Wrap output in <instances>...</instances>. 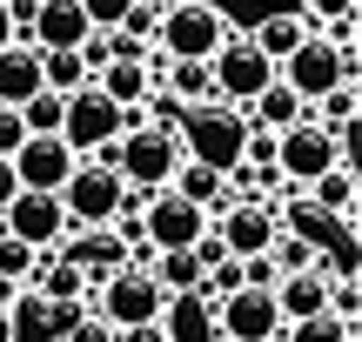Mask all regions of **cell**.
I'll return each mask as SVG.
<instances>
[{
  "mask_svg": "<svg viewBox=\"0 0 362 342\" xmlns=\"http://www.w3.org/2000/svg\"><path fill=\"white\" fill-rule=\"evenodd\" d=\"M94 161H107V168H115L134 195H155V188L175 182V168L188 161V148H181V128H175V121H155V114H141V107H134L128 128H121Z\"/></svg>",
  "mask_w": 362,
  "mask_h": 342,
  "instance_id": "obj_1",
  "label": "cell"
},
{
  "mask_svg": "<svg viewBox=\"0 0 362 342\" xmlns=\"http://www.w3.org/2000/svg\"><path fill=\"white\" fill-rule=\"evenodd\" d=\"M181 128V148H188V161H208V168H242V141H248V114L228 101H202L188 107V114L175 121Z\"/></svg>",
  "mask_w": 362,
  "mask_h": 342,
  "instance_id": "obj_2",
  "label": "cell"
},
{
  "mask_svg": "<svg viewBox=\"0 0 362 342\" xmlns=\"http://www.w3.org/2000/svg\"><path fill=\"white\" fill-rule=\"evenodd\" d=\"M208 81H215V101L248 107V101H255V94L275 81V61L242 34V27H228V34H221V47L208 54Z\"/></svg>",
  "mask_w": 362,
  "mask_h": 342,
  "instance_id": "obj_3",
  "label": "cell"
},
{
  "mask_svg": "<svg viewBox=\"0 0 362 342\" xmlns=\"http://www.w3.org/2000/svg\"><path fill=\"white\" fill-rule=\"evenodd\" d=\"M228 13L215 7V0H175V7H161L155 20V40L168 61H208V54L221 47V34H228Z\"/></svg>",
  "mask_w": 362,
  "mask_h": 342,
  "instance_id": "obj_4",
  "label": "cell"
},
{
  "mask_svg": "<svg viewBox=\"0 0 362 342\" xmlns=\"http://www.w3.org/2000/svg\"><path fill=\"white\" fill-rule=\"evenodd\" d=\"M88 309L107 322V329H134V322H155V316H161V282L148 276L141 262H121L115 276H101V282H94Z\"/></svg>",
  "mask_w": 362,
  "mask_h": 342,
  "instance_id": "obj_5",
  "label": "cell"
},
{
  "mask_svg": "<svg viewBox=\"0 0 362 342\" xmlns=\"http://www.w3.org/2000/svg\"><path fill=\"white\" fill-rule=\"evenodd\" d=\"M128 201V182H121L107 161H74V175L61 182V208L74 228H107Z\"/></svg>",
  "mask_w": 362,
  "mask_h": 342,
  "instance_id": "obj_6",
  "label": "cell"
},
{
  "mask_svg": "<svg viewBox=\"0 0 362 342\" xmlns=\"http://www.w3.org/2000/svg\"><path fill=\"white\" fill-rule=\"evenodd\" d=\"M121 128H128V107H115L101 88H94V81L67 94V107H61V141L74 148L81 161H94V155H101V148L115 141Z\"/></svg>",
  "mask_w": 362,
  "mask_h": 342,
  "instance_id": "obj_7",
  "label": "cell"
},
{
  "mask_svg": "<svg viewBox=\"0 0 362 342\" xmlns=\"http://www.w3.org/2000/svg\"><path fill=\"white\" fill-rule=\"evenodd\" d=\"M336 161H356V155H349V148H342L329 128H315L309 114H302L296 128H282V134H275V175H282L288 188H309L315 175H322V168H336Z\"/></svg>",
  "mask_w": 362,
  "mask_h": 342,
  "instance_id": "obj_8",
  "label": "cell"
},
{
  "mask_svg": "<svg viewBox=\"0 0 362 342\" xmlns=\"http://www.w3.org/2000/svg\"><path fill=\"white\" fill-rule=\"evenodd\" d=\"M202 235H208V208H194L188 195H175V188L141 195V242L148 249H194Z\"/></svg>",
  "mask_w": 362,
  "mask_h": 342,
  "instance_id": "obj_9",
  "label": "cell"
},
{
  "mask_svg": "<svg viewBox=\"0 0 362 342\" xmlns=\"http://www.w3.org/2000/svg\"><path fill=\"white\" fill-rule=\"evenodd\" d=\"M67 228H74V222H67L61 195H40V188H21V195L0 208V235L27 242V249H61Z\"/></svg>",
  "mask_w": 362,
  "mask_h": 342,
  "instance_id": "obj_10",
  "label": "cell"
},
{
  "mask_svg": "<svg viewBox=\"0 0 362 342\" xmlns=\"http://www.w3.org/2000/svg\"><path fill=\"white\" fill-rule=\"evenodd\" d=\"M208 228L221 235V249H228V255H269V242L282 235V208L262 201V195H235Z\"/></svg>",
  "mask_w": 362,
  "mask_h": 342,
  "instance_id": "obj_11",
  "label": "cell"
},
{
  "mask_svg": "<svg viewBox=\"0 0 362 342\" xmlns=\"http://www.w3.org/2000/svg\"><path fill=\"white\" fill-rule=\"evenodd\" d=\"M275 81H288V88L302 94V101H315V94L342 88V81H356V67L342 61V47H329L322 34H309L288 61H275Z\"/></svg>",
  "mask_w": 362,
  "mask_h": 342,
  "instance_id": "obj_12",
  "label": "cell"
},
{
  "mask_svg": "<svg viewBox=\"0 0 362 342\" xmlns=\"http://www.w3.org/2000/svg\"><path fill=\"white\" fill-rule=\"evenodd\" d=\"M13 182H21V188H40V195H61V182H67V175H74V148H67L61 141V134H27V141L21 148H13Z\"/></svg>",
  "mask_w": 362,
  "mask_h": 342,
  "instance_id": "obj_13",
  "label": "cell"
},
{
  "mask_svg": "<svg viewBox=\"0 0 362 342\" xmlns=\"http://www.w3.org/2000/svg\"><path fill=\"white\" fill-rule=\"evenodd\" d=\"M275 322H282L275 289H235V295H215V329H221V342H262Z\"/></svg>",
  "mask_w": 362,
  "mask_h": 342,
  "instance_id": "obj_14",
  "label": "cell"
},
{
  "mask_svg": "<svg viewBox=\"0 0 362 342\" xmlns=\"http://www.w3.org/2000/svg\"><path fill=\"white\" fill-rule=\"evenodd\" d=\"M275 309H282V322H296V329H315L329 309V269H296V276H275Z\"/></svg>",
  "mask_w": 362,
  "mask_h": 342,
  "instance_id": "obj_15",
  "label": "cell"
},
{
  "mask_svg": "<svg viewBox=\"0 0 362 342\" xmlns=\"http://www.w3.org/2000/svg\"><path fill=\"white\" fill-rule=\"evenodd\" d=\"M302 201H309V208H322L329 222H342V235H356V201H362L356 161H336V168H322L309 188H302Z\"/></svg>",
  "mask_w": 362,
  "mask_h": 342,
  "instance_id": "obj_16",
  "label": "cell"
},
{
  "mask_svg": "<svg viewBox=\"0 0 362 342\" xmlns=\"http://www.w3.org/2000/svg\"><path fill=\"white\" fill-rule=\"evenodd\" d=\"M161 336L168 342H221L215 329V302H208L202 289H181V295H161Z\"/></svg>",
  "mask_w": 362,
  "mask_h": 342,
  "instance_id": "obj_17",
  "label": "cell"
},
{
  "mask_svg": "<svg viewBox=\"0 0 362 342\" xmlns=\"http://www.w3.org/2000/svg\"><path fill=\"white\" fill-rule=\"evenodd\" d=\"M81 34H88L81 0H34V20H27L34 47H81Z\"/></svg>",
  "mask_w": 362,
  "mask_h": 342,
  "instance_id": "obj_18",
  "label": "cell"
},
{
  "mask_svg": "<svg viewBox=\"0 0 362 342\" xmlns=\"http://www.w3.org/2000/svg\"><path fill=\"white\" fill-rule=\"evenodd\" d=\"M47 81H40V47L34 40H7L0 47V101L7 107H21L27 94H40Z\"/></svg>",
  "mask_w": 362,
  "mask_h": 342,
  "instance_id": "obj_19",
  "label": "cell"
},
{
  "mask_svg": "<svg viewBox=\"0 0 362 342\" xmlns=\"http://www.w3.org/2000/svg\"><path fill=\"white\" fill-rule=\"evenodd\" d=\"M94 88H101L115 107H128V114H134V107L155 94V74H148V61H134V54H115V61L94 74Z\"/></svg>",
  "mask_w": 362,
  "mask_h": 342,
  "instance_id": "obj_20",
  "label": "cell"
},
{
  "mask_svg": "<svg viewBox=\"0 0 362 342\" xmlns=\"http://www.w3.org/2000/svg\"><path fill=\"white\" fill-rule=\"evenodd\" d=\"M248 114V128H269V134H282V128H296L302 114H309V101H302L296 88H288V81H269V88L255 94V101L242 107Z\"/></svg>",
  "mask_w": 362,
  "mask_h": 342,
  "instance_id": "obj_21",
  "label": "cell"
},
{
  "mask_svg": "<svg viewBox=\"0 0 362 342\" xmlns=\"http://www.w3.org/2000/svg\"><path fill=\"white\" fill-rule=\"evenodd\" d=\"M168 188H175V195H188L194 208H208V222H215V215L235 201V195H228V175H221V168H208V161H181Z\"/></svg>",
  "mask_w": 362,
  "mask_h": 342,
  "instance_id": "obj_22",
  "label": "cell"
},
{
  "mask_svg": "<svg viewBox=\"0 0 362 342\" xmlns=\"http://www.w3.org/2000/svg\"><path fill=\"white\" fill-rule=\"evenodd\" d=\"M155 94H175L181 107H202V101H215L208 61H168V67H161V81H155Z\"/></svg>",
  "mask_w": 362,
  "mask_h": 342,
  "instance_id": "obj_23",
  "label": "cell"
},
{
  "mask_svg": "<svg viewBox=\"0 0 362 342\" xmlns=\"http://www.w3.org/2000/svg\"><path fill=\"white\" fill-rule=\"evenodd\" d=\"M248 40H255L269 61H288V54L309 40V27H302V13L288 7V13H269V20H255V27H248Z\"/></svg>",
  "mask_w": 362,
  "mask_h": 342,
  "instance_id": "obj_24",
  "label": "cell"
},
{
  "mask_svg": "<svg viewBox=\"0 0 362 342\" xmlns=\"http://www.w3.org/2000/svg\"><path fill=\"white\" fill-rule=\"evenodd\" d=\"M148 276L161 282V295L202 289V255H194V249H155V255H148Z\"/></svg>",
  "mask_w": 362,
  "mask_h": 342,
  "instance_id": "obj_25",
  "label": "cell"
},
{
  "mask_svg": "<svg viewBox=\"0 0 362 342\" xmlns=\"http://www.w3.org/2000/svg\"><path fill=\"white\" fill-rule=\"evenodd\" d=\"M40 81L54 94H74V88H88V67H81L74 47H40Z\"/></svg>",
  "mask_w": 362,
  "mask_h": 342,
  "instance_id": "obj_26",
  "label": "cell"
},
{
  "mask_svg": "<svg viewBox=\"0 0 362 342\" xmlns=\"http://www.w3.org/2000/svg\"><path fill=\"white\" fill-rule=\"evenodd\" d=\"M269 262H275V276H296V269H315V262H322V249H315L309 235H296V228L282 222V235L269 242Z\"/></svg>",
  "mask_w": 362,
  "mask_h": 342,
  "instance_id": "obj_27",
  "label": "cell"
},
{
  "mask_svg": "<svg viewBox=\"0 0 362 342\" xmlns=\"http://www.w3.org/2000/svg\"><path fill=\"white\" fill-rule=\"evenodd\" d=\"M61 107H67V94H54V88L27 94V101H21V121H27V134H61Z\"/></svg>",
  "mask_w": 362,
  "mask_h": 342,
  "instance_id": "obj_28",
  "label": "cell"
},
{
  "mask_svg": "<svg viewBox=\"0 0 362 342\" xmlns=\"http://www.w3.org/2000/svg\"><path fill=\"white\" fill-rule=\"evenodd\" d=\"M235 289H242V255H228V249H221L215 262L202 269V295L215 302V295H235Z\"/></svg>",
  "mask_w": 362,
  "mask_h": 342,
  "instance_id": "obj_29",
  "label": "cell"
},
{
  "mask_svg": "<svg viewBox=\"0 0 362 342\" xmlns=\"http://www.w3.org/2000/svg\"><path fill=\"white\" fill-rule=\"evenodd\" d=\"M34 262H40V249H27V242L0 235V282H13V289H27V276H34Z\"/></svg>",
  "mask_w": 362,
  "mask_h": 342,
  "instance_id": "obj_30",
  "label": "cell"
},
{
  "mask_svg": "<svg viewBox=\"0 0 362 342\" xmlns=\"http://www.w3.org/2000/svg\"><path fill=\"white\" fill-rule=\"evenodd\" d=\"M155 20H161V0H134V7H128V20H121V34H128V40H141V47H155Z\"/></svg>",
  "mask_w": 362,
  "mask_h": 342,
  "instance_id": "obj_31",
  "label": "cell"
},
{
  "mask_svg": "<svg viewBox=\"0 0 362 342\" xmlns=\"http://www.w3.org/2000/svg\"><path fill=\"white\" fill-rule=\"evenodd\" d=\"M302 27H309V34H322L329 20H342V13H356V0H302Z\"/></svg>",
  "mask_w": 362,
  "mask_h": 342,
  "instance_id": "obj_32",
  "label": "cell"
},
{
  "mask_svg": "<svg viewBox=\"0 0 362 342\" xmlns=\"http://www.w3.org/2000/svg\"><path fill=\"white\" fill-rule=\"evenodd\" d=\"M134 0H81V13H88V27H121L128 20Z\"/></svg>",
  "mask_w": 362,
  "mask_h": 342,
  "instance_id": "obj_33",
  "label": "cell"
},
{
  "mask_svg": "<svg viewBox=\"0 0 362 342\" xmlns=\"http://www.w3.org/2000/svg\"><path fill=\"white\" fill-rule=\"evenodd\" d=\"M21 141H27V121H21V107H7V101H0V155H13Z\"/></svg>",
  "mask_w": 362,
  "mask_h": 342,
  "instance_id": "obj_34",
  "label": "cell"
},
{
  "mask_svg": "<svg viewBox=\"0 0 362 342\" xmlns=\"http://www.w3.org/2000/svg\"><path fill=\"white\" fill-rule=\"evenodd\" d=\"M61 342H115V329H107V322H101V316L88 309V316H81V322H74V329H67Z\"/></svg>",
  "mask_w": 362,
  "mask_h": 342,
  "instance_id": "obj_35",
  "label": "cell"
},
{
  "mask_svg": "<svg viewBox=\"0 0 362 342\" xmlns=\"http://www.w3.org/2000/svg\"><path fill=\"white\" fill-rule=\"evenodd\" d=\"M115 342H168L161 322H134V329H115Z\"/></svg>",
  "mask_w": 362,
  "mask_h": 342,
  "instance_id": "obj_36",
  "label": "cell"
},
{
  "mask_svg": "<svg viewBox=\"0 0 362 342\" xmlns=\"http://www.w3.org/2000/svg\"><path fill=\"white\" fill-rule=\"evenodd\" d=\"M13 195H21V182H13V161H7V155H0V208H7V201H13Z\"/></svg>",
  "mask_w": 362,
  "mask_h": 342,
  "instance_id": "obj_37",
  "label": "cell"
},
{
  "mask_svg": "<svg viewBox=\"0 0 362 342\" xmlns=\"http://www.w3.org/2000/svg\"><path fill=\"white\" fill-rule=\"evenodd\" d=\"M13 40V13H7V0H0V47Z\"/></svg>",
  "mask_w": 362,
  "mask_h": 342,
  "instance_id": "obj_38",
  "label": "cell"
},
{
  "mask_svg": "<svg viewBox=\"0 0 362 342\" xmlns=\"http://www.w3.org/2000/svg\"><path fill=\"white\" fill-rule=\"evenodd\" d=\"M0 342H13V316H7V309H0Z\"/></svg>",
  "mask_w": 362,
  "mask_h": 342,
  "instance_id": "obj_39",
  "label": "cell"
},
{
  "mask_svg": "<svg viewBox=\"0 0 362 342\" xmlns=\"http://www.w3.org/2000/svg\"><path fill=\"white\" fill-rule=\"evenodd\" d=\"M342 342H356V329H342Z\"/></svg>",
  "mask_w": 362,
  "mask_h": 342,
  "instance_id": "obj_40",
  "label": "cell"
}]
</instances>
